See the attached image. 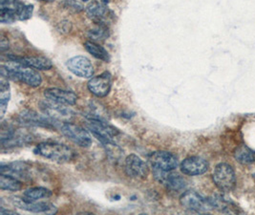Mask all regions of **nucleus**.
<instances>
[{
    "label": "nucleus",
    "instance_id": "f8f14e48",
    "mask_svg": "<svg viewBox=\"0 0 255 215\" xmlns=\"http://www.w3.org/2000/svg\"><path fill=\"white\" fill-rule=\"evenodd\" d=\"M18 121L21 125L27 126H37L53 129L57 127V121L49 118L45 114L40 115L33 110H24L18 116Z\"/></svg>",
    "mask_w": 255,
    "mask_h": 215
},
{
    "label": "nucleus",
    "instance_id": "cd10ccee",
    "mask_svg": "<svg viewBox=\"0 0 255 215\" xmlns=\"http://www.w3.org/2000/svg\"><path fill=\"white\" fill-rule=\"evenodd\" d=\"M88 36L95 42L103 41L109 36V30L105 24H99L88 32Z\"/></svg>",
    "mask_w": 255,
    "mask_h": 215
},
{
    "label": "nucleus",
    "instance_id": "c756f323",
    "mask_svg": "<svg viewBox=\"0 0 255 215\" xmlns=\"http://www.w3.org/2000/svg\"><path fill=\"white\" fill-rule=\"evenodd\" d=\"M6 214H9V215H17L16 213H14V212H12V211H10V210H4L3 208L0 210V215H6Z\"/></svg>",
    "mask_w": 255,
    "mask_h": 215
},
{
    "label": "nucleus",
    "instance_id": "b1692460",
    "mask_svg": "<svg viewBox=\"0 0 255 215\" xmlns=\"http://www.w3.org/2000/svg\"><path fill=\"white\" fill-rule=\"evenodd\" d=\"M22 182L10 175L0 173V189L7 192H18L22 189Z\"/></svg>",
    "mask_w": 255,
    "mask_h": 215
},
{
    "label": "nucleus",
    "instance_id": "6ab92c4d",
    "mask_svg": "<svg viewBox=\"0 0 255 215\" xmlns=\"http://www.w3.org/2000/svg\"><path fill=\"white\" fill-rule=\"evenodd\" d=\"M44 97L54 102L66 105H74L78 102V96L73 91L63 90L59 88H49L44 91Z\"/></svg>",
    "mask_w": 255,
    "mask_h": 215
},
{
    "label": "nucleus",
    "instance_id": "a878e982",
    "mask_svg": "<svg viewBox=\"0 0 255 215\" xmlns=\"http://www.w3.org/2000/svg\"><path fill=\"white\" fill-rule=\"evenodd\" d=\"M234 157L237 162L244 165H249L255 162V151L247 146H241L237 147L234 151Z\"/></svg>",
    "mask_w": 255,
    "mask_h": 215
},
{
    "label": "nucleus",
    "instance_id": "412c9836",
    "mask_svg": "<svg viewBox=\"0 0 255 215\" xmlns=\"http://www.w3.org/2000/svg\"><path fill=\"white\" fill-rule=\"evenodd\" d=\"M86 13L89 18H91L95 22L98 24H104V20L106 18L107 14V9L105 5L99 3V2H93L88 5L86 8Z\"/></svg>",
    "mask_w": 255,
    "mask_h": 215
},
{
    "label": "nucleus",
    "instance_id": "7c9ffc66",
    "mask_svg": "<svg viewBox=\"0 0 255 215\" xmlns=\"http://www.w3.org/2000/svg\"><path fill=\"white\" fill-rule=\"evenodd\" d=\"M39 1H44V2H53L55 0H39Z\"/></svg>",
    "mask_w": 255,
    "mask_h": 215
},
{
    "label": "nucleus",
    "instance_id": "20e7f679",
    "mask_svg": "<svg viewBox=\"0 0 255 215\" xmlns=\"http://www.w3.org/2000/svg\"><path fill=\"white\" fill-rule=\"evenodd\" d=\"M39 107L43 114H45L49 118L57 121L58 123H69L75 115L73 110L67 107L66 104L50 101L48 99L40 102Z\"/></svg>",
    "mask_w": 255,
    "mask_h": 215
},
{
    "label": "nucleus",
    "instance_id": "423d86ee",
    "mask_svg": "<svg viewBox=\"0 0 255 215\" xmlns=\"http://www.w3.org/2000/svg\"><path fill=\"white\" fill-rule=\"evenodd\" d=\"M212 179L215 186L224 193L232 191L236 184L234 170L228 164H219L213 171Z\"/></svg>",
    "mask_w": 255,
    "mask_h": 215
},
{
    "label": "nucleus",
    "instance_id": "6e6552de",
    "mask_svg": "<svg viewBox=\"0 0 255 215\" xmlns=\"http://www.w3.org/2000/svg\"><path fill=\"white\" fill-rule=\"evenodd\" d=\"M60 131L70 141L80 147L87 148L92 145V136L80 125H74L72 123H63L60 125Z\"/></svg>",
    "mask_w": 255,
    "mask_h": 215
},
{
    "label": "nucleus",
    "instance_id": "393cba45",
    "mask_svg": "<svg viewBox=\"0 0 255 215\" xmlns=\"http://www.w3.org/2000/svg\"><path fill=\"white\" fill-rule=\"evenodd\" d=\"M52 194L53 193L46 188L35 187V188H31V189H28L27 191H25L23 193V198L26 200H30V201H38L40 199L51 197Z\"/></svg>",
    "mask_w": 255,
    "mask_h": 215
},
{
    "label": "nucleus",
    "instance_id": "4468645a",
    "mask_svg": "<svg viewBox=\"0 0 255 215\" xmlns=\"http://www.w3.org/2000/svg\"><path fill=\"white\" fill-rule=\"evenodd\" d=\"M66 67L70 72L80 78L89 79L93 77V65L91 61L84 56L71 57L66 62Z\"/></svg>",
    "mask_w": 255,
    "mask_h": 215
},
{
    "label": "nucleus",
    "instance_id": "7ed1b4c3",
    "mask_svg": "<svg viewBox=\"0 0 255 215\" xmlns=\"http://www.w3.org/2000/svg\"><path fill=\"white\" fill-rule=\"evenodd\" d=\"M35 152L43 158L60 164L69 163L76 156L73 148L58 143H41L36 146Z\"/></svg>",
    "mask_w": 255,
    "mask_h": 215
},
{
    "label": "nucleus",
    "instance_id": "c85d7f7f",
    "mask_svg": "<svg viewBox=\"0 0 255 215\" xmlns=\"http://www.w3.org/2000/svg\"><path fill=\"white\" fill-rule=\"evenodd\" d=\"M63 7L74 12H80L84 9L82 4L77 0H65L63 2Z\"/></svg>",
    "mask_w": 255,
    "mask_h": 215
},
{
    "label": "nucleus",
    "instance_id": "39448f33",
    "mask_svg": "<svg viewBox=\"0 0 255 215\" xmlns=\"http://www.w3.org/2000/svg\"><path fill=\"white\" fill-rule=\"evenodd\" d=\"M86 127L90 130L95 138H97L103 145L114 142L113 139L119 135V130L107 122L100 120L87 119Z\"/></svg>",
    "mask_w": 255,
    "mask_h": 215
},
{
    "label": "nucleus",
    "instance_id": "bb28decb",
    "mask_svg": "<svg viewBox=\"0 0 255 215\" xmlns=\"http://www.w3.org/2000/svg\"><path fill=\"white\" fill-rule=\"evenodd\" d=\"M87 119L91 120H100V121H108V114L106 112L105 107L99 103H91L89 106V111L86 115Z\"/></svg>",
    "mask_w": 255,
    "mask_h": 215
},
{
    "label": "nucleus",
    "instance_id": "1a4fd4ad",
    "mask_svg": "<svg viewBox=\"0 0 255 215\" xmlns=\"http://www.w3.org/2000/svg\"><path fill=\"white\" fill-rule=\"evenodd\" d=\"M33 137L27 131L22 129H14L12 127L7 128L5 130L2 127L1 130V146L2 147H22L32 142Z\"/></svg>",
    "mask_w": 255,
    "mask_h": 215
},
{
    "label": "nucleus",
    "instance_id": "f3484780",
    "mask_svg": "<svg viewBox=\"0 0 255 215\" xmlns=\"http://www.w3.org/2000/svg\"><path fill=\"white\" fill-rule=\"evenodd\" d=\"M0 173L12 176L18 180H29L31 179V166L22 161H17L7 165L2 164L0 168Z\"/></svg>",
    "mask_w": 255,
    "mask_h": 215
},
{
    "label": "nucleus",
    "instance_id": "f257e3e1",
    "mask_svg": "<svg viewBox=\"0 0 255 215\" xmlns=\"http://www.w3.org/2000/svg\"><path fill=\"white\" fill-rule=\"evenodd\" d=\"M1 76L20 81L31 87H38L42 82V78L38 71L14 60H10L2 65Z\"/></svg>",
    "mask_w": 255,
    "mask_h": 215
},
{
    "label": "nucleus",
    "instance_id": "4be33fe9",
    "mask_svg": "<svg viewBox=\"0 0 255 215\" xmlns=\"http://www.w3.org/2000/svg\"><path fill=\"white\" fill-rule=\"evenodd\" d=\"M10 85L8 82V79L1 76L0 80V118L3 119L4 115L6 113L8 103L11 98L10 92Z\"/></svg>",
    "mask_w": 255,
    "mask_h": 215
},
{
    "label": "nucleus",
    "instance_id": "9b49d317",
    "mask_svg": "<svg viewBox=\"0 0 255 215\" xmlns=\"http://www.w3.org/2000/svg\"><path fill=\"white\" fill-rule=\"evenodd\" d=\"M148 162L152 169L173 171L179 166L178 158L168 151H155L148 155Z\"/></svg>",
    "mask_w": 255,
    "mask_h": 215
},
{
    "label": "nucleus",
    "instance_id": "2eb2a0df",
    "mask_svg": "<svg viewBox=\"0 0 255 215\" xmlns=\"http://www.w3.org/2000/svg\"><path fill=\"white\" fill-rule=\"evenodd\" d=\"M112 76L109 72H105L97 77H94L87 83V87L94 96L98 98L106 97L111 90Z\"/></svg>",
    "mask_w": 255,
    "mask_h": 215
},
{
    "label": "nucleus",
    "instance_id": "0eeeda50",
    "mask_svg": "<svg viewBox=\"0 0 255 215\" xmlns=\"http://www.w3.org/2000/svg\"><path fill=\"white\" fill-rule=\"evenodd\" d=\"M180 203L186 210L195 213H207L213 210L209 198L207 199L193 191L183 193L180 197Z\"/></svg>",
    "mask_w": 255,
    "mask_h": 215
},
{
    "label": "nucleus",
    "instance_id": "f03ea898",
    "mask_svg": "<svg viewBox=\"0 0 255 215\" xmlns=\"http://www.w3.org/2000/svg\"><path fill=\"white\" fill-rule=\"evenodd\" d=\"M33 11V5H26L20 0H1L0 20L2 23L27 20L32 16Z\"/></svg>",
    "mask_w": 255,
    "mask_h": 215
},
{
    "label": "nucleus",
    "instance_id": "9d476101",
    "mask_svg": "<svg viewBox=\"0 0 255 215\" xmlns=\"http://www.w3.org/2000/svg\"><path fill=\"white\" fill-rule=\"evenodd\" d=\"M125 171L130 178L143 180L148 176L149 169L146 163L138 155L130 154L125 161Z\"/></svg>",
    "mask_w": 255,
    "mask_h": 215
},
{
    "label": "nucleus",
    "instance_id": "dca6fc26",
    "mask_svg": "<svg viewBox=\"0 0 255 215\" xmlns=\"http://www.w3.org/2000/svg\"><path fill=\"white\" fill-rule=\"evenodd\" d=\"M12 203L18 207L19 209L33 213V214H48L53 215L57 211L54 205L48 202H37V201H30L19 197H14L12 199Z\"/></svg>",
    "mask_w": 255,
    "mask_h": 215
},
{
    "label": "nucleus",
    "instance_id": "5701e85b",
    "mask_svg": "<svg viewBox=\"0 0 255 215\" xmlns=\"http://www.w3.org/2000/svg\"><path fill=\"white\" fill-rule=\"evenodd\" d=\"M84 47L86 49V51L88 53H90L93 57L98 58V59H101L105 62H109L110 61V56H109V53L105 50V48L103 46L96 43L95 41H86L84 43Z\"/></svg>",
    "mask_w": 255,
    "mask_h": 215
},
{
    "label": "nucleus",
    "instance_id": "a211bd4d",
    "mask_svg": "<svg viewBox=\"0 0 255 215\" xmlns=\"http://www.w3.org/2000/svg\"><path fill=\"white\" fill-rule=\"evenodd\" d=\"M209 170V163L205 159L192 156L185 159L181 164V170L188 176H197L206 173Z\"/></svg>",
    "mask_w": 255,
    "mask_h": 215
},
{
    "label": "nucleus",
    "instance_id": "ddd939ff",
    "mask_svg": "<svg viewBox=\"0 0 255 215\" xmlns=\"http://www.w3.org/2000/svg\"><path fill=\"white\" fill-rule=\"evenodd\" d=\"M153 176L156 181L164 185L168 190L172 192H180L186 188V180L179 174L172 173V171L153 169Z\"/></svg>",
    "mask_w": 255,
    "mask_h": 215
},
{
    "label": "nucleus",
    "instance_id": "aec40b11",
    "mask_svg": "<svg viewBox=\"0 0 255 215\" xmlns=\"http://www.w3.org/2000/svg\"><path fill=\"white\" fill-rule=\"evenodd\" d=\"M11 60L20 62L26 66L32 67L35 70H50L53 67L52 61L45 57H16V56H9Z\"/></svg>",
    "mask_w": 255,
    "mask_h": 215
}]
</instances>
